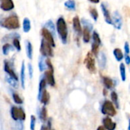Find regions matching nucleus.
Here are the masks:
<instances>
[{
	"label": "nucleus",
	"instance_id": "obj_1",
	"mask_svg": "<svg viewBox=\"0 0 130 130\" xmlns=\"http://www.w3.org/2000/svg\"><path fill=\"white\" fill-rule=\"evenodd\" d=\"M56 28L57 34L63 44H66L68 42V31L67 23L65 22L63 17H60L57 20L56 22Z\"/></svg>",
	"mask_w": 130,
	"mask_h": 130
},
{
	"label": "nucleus",
	"instance_id": "obj_2",
	"mask_svg": "<svg viewBox=\"0 0 130 130\" xmlns=\"http://www.w3.org/2000/svg\"><path fill=\"white\" fill-rule=\"evenodd\" d=\"M0 26L8 30H15L20 28L19 19L16 15H12L0 21Z\"/></svg>",
	"mask_w": 130,
	"mask_h": 130
},
{
	"label": "nucleus",
	"instance_id": "obj_3",
	"mask_svg": "<svg viewBox=\"0 0 130 130\" xmlns=\"http://www.w3.org/2000/svg\"><path fill=\"white\" fill-rule=\"evenodd\" d=\"M100 111L104 116H109V117H113L117 113L116 106L112 103V101H110L109 100H105L103 102V103L101 105Z\"/></svg>",
	"mask_w": 130,
	"mask_h": 130
},
{
	"label": "nucleus",
	"instance_id": "obj_4",
	"mask_svg": "<svg viewBox=\"0 0 130 130\" xmlns=\"http://www.w3.org/2000/svg\"><path fill=\"white\" fill-rule=\"evenodd\" d=\"M40 53H41V56L47 57V58L54 57L53 47L49 43H47L44 39H42L41 41Z\"/></svg>",
	"mask_w": 130,
	"mask_h": 130
},
{
	"label": "nucleus",
	"instance_id": "obj_5",
	"mask_svg": "<svg viewBox=\"0 0 130 130\" xmlns=\"http://www.w3.org/2000/svg\"><path fill=\"white\" fill-rule=\"evenodd\" d=\"M93 56L94 55L91 52H88L84 59V63L87 69L90 73L95 74L96 71V60Z\"/></svg>",
	"mask_w": 130,
	"mask_h": 130
},
{
	"label": "nucleus",
	"instance_id": "obj_6",
	"mask_svg": "<svg viewBox=\"0 0 130 130\" xmlns=\"http://www.w3.org/2000/svg\"><path fill=\"white\" fill-rule=\"evenodd\" d=\"M11 116L12 118L15 120L18 121L19 120L20 122L24 121L26 118V115L25 112L24 111V109L22 107H16V106H12L11 109Z\"/></svg>",
	"mask_w": 130,
	"mask_h": 130
},
{
	"label": "nucleus",
	"instance_id": "obj_7",
	"mask_svg": "<svg viewBox=\"0 0 130 130\" xmlns=\"http://www.w3.org/2000/svg\"><path fill=\"white\" fill-rule=\"evenodd\" d=\"M112 25L115 27V28L120 30L122 27V17L119 11H115L112 13Z\"/></svg>",
	"mask_w": 130,
	"mask_h": 130
},
{
	"label": "nucleus",
	"instance_id": "obj_8",
	"mask_svg": "<svg viewBox=\"0 0 130 130\" xmlns=\"http://www.w3.org/2000/svg\"><path fill=\"white\" fill-rule=\"evenodd\" d=\"M41 35L43 37V39H44L47 43H49L53 47H54L56 46L54 38V35L46 28H43L41 29Z\"/></svg>",
	"mask_w": 130,
	"mask_h": 130
},
{
	"label": "nucleus",
	"instance_id": "obj_9",
	"mask_svg": "<svg viewBox=\"0 0 130 130\" xmlns=\"http://www.w3.org/2000/svg\"><path fill=\"white\" fill-rule=\"evenodd\" d=\"M102 123L106 130H116V126H117L116 122L112 121L111 117H109V116L104 117L102 120Z\"/></svg>",
	"mask_w": 130,
	"mask_h": 130
},
{
	"label": "nucleus",
	"instance_id": "obj_10",
	"mask_svg": "<svg viewBox=\"0 0 130 130\" xmlns=\"http://www.w3.org/2000/svg\"><path fill=\"white\" fill-rule=\"evenodd\" d=\"M15 8L12 0H0V9L5 12H9Z\"/></svg>",
	"mask_w": 130,
	"mask_h": 130
},
{
	"label": "nucleus",
	"instance_id": "obj_11",
	"mask_svg": "<svg viewBox=\"0 0 130 130\" xmlns=\"http://www.w3.org/2000/svg\"><path fill=\"white\" fill-rule=\"evenodd\" d=\"M43 77H44V79L48 85H50L51 87L55 86L56 81H55V78H54V71H52L51 70H47L46 71H44V74L43 75Z\"/></svg>",
	"mask_w": 130,
	"mask_h": 130
},
{
	"label": "nucleus",
	"instance_id": "obj_12",
	"mask_svg": "<svg viewBox=\"0 0 130 130\" xmlns=\"http://www.w3.org/2000/svg\"><path fill=\"white\" fill-rule=\"evenodd\" d=\"M97 60H98V65L99 68L101 70H104L106 68L107 65V57L106 54L103 51H100L97 56Z\"/></svg>",
	"mask_w": 130,
	"mask_h": 130
},
{
	"label": "nucleus",
	"instance_id": "obj_13",
	"mask_svg": "<svg viewBox=\"0 0 130 130\" xmlns=\"http://www.w3.org/2000/svg\"><path fill=\"white\" fill-rule=\"evenodd\" d=\"M101 9H102L104 19H105V22L109 25H112V19L110 16V13H109L106 6L105 5V3L101 4Z\"/></svg>",
	"mask_w": 130,
	"mask_h": 130
},
{
	"label": "nucleus",
	"instance_id": "obj_14",
	"mask_svg": "<svg viewBox=\"0 0 130 130\" xmlns=\"http://www.w3.org/2000/svg\"><path fill=\"white\" fill-rule=\"evenodd\" d=\"M73 28L77 35H80L83 33L81 25H80V20L78 16H75L73 19Z\"/></svg>",
	"mask_w": 130,
	"mask_h": 130
},
{
	"label": "nucleus",
	"instance_id": "obj_15",
	"mask_svg": "<svg viewBox=\"0 0 130 130\" xmlns=\"http://www.w3.org/2000/svg\"><path fill=\"white\" fill-rule=\"evenodd\" d=\"M4 70H5V71L9 74V76H10L11 77H12V78H14V79H15V80H18V77H17V75L15 74V73L13 68H12V66L9 63V62H8L7 60H6L5 63H4Z\"/></svg>",
	"mask_w": 130,
	"mask_h": 130
},
{
	"label": "nucleus",
	"instance_id": "obj_16",
	"mask_svg": "<svg viewBox=\"0 0 130 130\" xmlns=\"http://www.w3.org/2000/svg\"><path fill=\"white\" fill-rule=\"evenodd\" d=\"M103 84L106 90H111L114 87L113 80L109 77H106V76L103 77Z\"/></svg>",
	"mask_w": 130,
	"mask_h": 130
},
{
	"label": "nucleus",
	"instance_id": "obj_17",
	"mask_svg": "<svg viewBox=\"0 0 130 130\" xmlns=\"http://www.w3.org/2000/svg\"><path fill=\"white\" fill-rule=\"evenodd\" d=\"M38 116H39L40 120L43 122L44 123L46 121H47V110L45 106H43L41 108V109L38 111Z\"/></svg>",
	"mask_w": 130,
	"mask_h": 130
},
{
	"label": "nucleus",
	"instance_id": "obj_18",
	"mask_svg": "<svg viewBox=\"0 0 130 130\" xmlns=\"http://www.w3.org/2000/svg\"><path fill=\"white\" fill-rule=\"evenodd\" d=\"M46 85H47V82L44 79V77H42L40 80L39 82V87H38V99L39 100L41 94L43 93V92L46 90Z\"/></svg>",
	"mask_w": 130,
	"mask_h": 130
},
{
	"label": "nucleus",
	"instance_id": "obj_19",
	"mask_svg": "<svg viewBox=\"0 0 130 130\" xmlns=\"http://www.w3.org/2000/svg\"><path fill=\"white\" fill-rule=\"evenodd\" d=\"M25 49H26V54L28 59L32 60L33 58V46L29 41H25Z\"/></svg>",
	"mask_w": 130,
	"mask_h": 130
},
{
	"label": "nucleus",
	"instance_id": "obj_20",
	"mask_svg": "<svg viewBox=\"0 0 130 130\" xmlns=\"http://www.w3.org/2000/svg\"><path fill=\"white\" fill-rule=\"evenodd\" d=\"M44 106H46V105H47L48 103H49V102H50V94H49V93L47 91V90H45L44 92H43V93L41 94V97H40V99L38 100Z\"/></svg>",
	"mask_w": 130,
	"mask_h": 130
},
{
	"label": "nucleus",
	"instance_id": "obj_21",
	"mask_svg": "<svg viewBox=\"0 0 130 130\" xmlns=\"http://www.w3.org/2000/svg\"><path fill=\"white\" fill-rule=\"evenodd\" d=\"M113 55L117 62H121L124 58V54L122 51V50L119 47H116L113 50Z\"/></svg>",
	"mask_w": 130,
	"mask_h": 130
},
{
	"label": "nucleus",
	"instance_id": "obj_22",
	"mask_svg": "<svg viewBox=\"0 0 130 130\" xmlns=\"http://www.w3.org/2000/svg\"><path fill=\"white\" fill-rule=\"evenodd\" d=\"M44 28H46L53 35L54 37L56 35V27L52 22V20H48L45 24H44Z\"/></svg>",
	"mask_w": 130,
	"mask_h": 130
},
{
	"label": "nucleus",
	"instance_id": "obj_23",
	"mask_svg": "<svg viewBox=\"0 0 130 130\" xmlns=\"http://www.w3.org/2000/svg\"><path fill=\"white\" fill-rule=\"evenodd\" d=\"M20 78H21V84L22 87L25 89V64L23 61L22 63V68H21V73H20Z\"/></svg>",
	"mask_w": 130,
	"mask_h": 130
},
{
	"label": "nucleus",
	"instance_id": "obj_24",
	"mask_svg": "<svg viewBox=\"0 0 130 130\" xmlns=\"http://www.w3.org/2000/svg\"><path fill=\"white\" fill-rule=\"evenodd\" d=\"M110 97H111V101L112 103L114 104V106H116V108H117L118 109H119L120 106H119V96L117 94V93L116 91H112L110 93Z\"/></svg>",
	"mask_w": 130,
	"mask_h": 130
},
{
	"label": "nucleus",
	"instance_id": "obj_25",
	"mask_svg": "<svg viewBox=\"0 0 130 130\" xmlns=\"http://www.w3.org/2000/svg\"><path fill=\"white\" fill-rule=\"evenodd\" d=\"M38 68L39 71L41 72H44L46 71L47 68V64H46V59H44V57L41 56L39 57V60H38Z\"/></svg>",
	"mask_w": 130,
	"mask_h": 130
},
{
	"label": "nucleus",
	"instance_id": "obj_26",
	"mask_svg": "<svg viewBox=\"0 0 130 130\" xmlns=\"http://www.w3.org/2000/svg\"><path fill=\"white\" fill-rule=\"evenodd\" d=\"M119 73H120L121 80L125 82L126 80V69H125V64L124 63H120L119 64Z\"/></svg>",
	"mask_w": 130,
	"mask_h": 130
},
{
	"label": "nucleus",
	"instance_id": "obj_27",
	"mask_svg": "<svg viewBox=\"0 0 130 130\" xmlns=\"http://www.w3.org/2000/svg\"><path fill=\"white\" fill-rule=\"evenodd\" d=\"M22 27H23V31L25 33H28L30 31L31 25V22L28 18H25L23 19V23H22Z\"/></svg>",
	"mask_w": 130,
	"mask_h": 130
},
{
	"label": "nucleus",
	"instance_id": "obj_28",
	"mask_svg": "<svg viewBox=\"0 0 130 130\" xmlns=\"http://www.w3.org/2000/svg\"><path fill=\"white\" fill-rule=\"evenodd\" d=\"M83 41L84 43H89L90 41V31L88 28H84L83 30Z\"/></svg>",
	"mask_w": 130,
	"mask_h": 130
},
{
	"label": "nucleus",
	"instance_id": "obj_29",
	"mask_svg": "<svg viewBox=\"0 0 130 130\" xmlns=\"http://www.w3.org/2000/svg\"><path fill=\"white\" fill-rule=\"evenodd\" d=\"M64 6L68 9L74 11L76 9V3L74 0H68L64 3Z\"/></svg>",
	"mask_w": 130,
	"mask_h": 130
},
{
	"label": "nucleus",
	"instance_id": "obj_30",
	"mask_svg": "<svg viewBox=\"0 0 130 130\" xmlns=\"http://www.w3.org/2000/svg\"><path fill=\"white\" fill-rule=\"evenodd\" d=\"M6 80L7 81V83H9L12 87H15V88H17L18 86H19V84H18V80L11 77L10 76H6Z\"/></svg>",
	"mask_w": 130,
	"mask_h": 130
},
{
	"label": "nucleus",
	"instance_id": "obj_31",
	"mask_svg": "<svg viewBox=\"0 0 130 130\" xmlns=\"http://www.w3.org/2000/svg\"><path fill=\"white\" fill-rule=\"evenodd\" d=\"M81 22H82V24L84 25V28H88L90 31L93 30V24L90 22V20L86 19H81Z\"/></svg>",
	"mask_w": 130,
	"mask_h": 130
},
{
	"label": "nucleus",
	"instance_id": "obj_32",
	"mask_svg": "<svg viewBox=\"0 0 130 130\" xmlns=\"http://www.w3.org/2000/svg\"><path fill=\"white\" fill-rule=\"evenodd\" d=\"M92 38H93V43L97 44H99L100 46L101 45L102 41H101L100 37L99 34H98L96 31H94L93 32V37H92Z\"/></svg>",
	"mask_w": 130,
	"mask_h": 130
},
{
	"label": "nucleus",
	"instance_id": "obj_33",
	"mask_svg": "<svg viewBox=\"0 0 130 130\" xmlns=\"http://www.w3.org/2000/svg\"><path fill=\"white\" fill-rule=\"evenodd\" d=\"M99 49H100V45L97 44H95V43L92 42V45H91V53L94 56H96V57L98 56V54L100 53L99 52Z\"/></svg>",
	"mask_w": 130,
	"mask_h": 130
},
{
	"label": "nucleus",
	"instance_id": "obj_34",
	"mask_svg": "<svg viewBox=\"0 0 130 130\" xmlns=\"http://www.w3.org/2000/svg\"><path fill=\"white\" fill-rule=\"evenodd\" d=\"M10 51H14L13 47L10 44H6L3 46V53L5 55H8Z\"/></svg>",
	"mask_w": 130,
	"mask_h": 130
},
{
	"label": "nucleus",
	"instance_id": "obj_35",
	"mask_svg": "<svg viewBox=\"0 0 130 130\" xmlns=\"http://www.w3.org/2000/svg\"><path fill=\"white\" fill-rule=\"evenodd\" d=\"M90 14L91 15V17L93 18V19L96 22L98 19L99 15L97 12V10L95 8H90Z\"/></svg>",
	"mask_w": 130,
	"mask_h": 130
},
{
	"label": "nucleus",
	"instance_id": "obj_36",
	"mask_svg": "<svg viewBox=\"0 0 130 130\" xmlns=\"http://www.w3.org/2000/svg\"><path fill=\"white\" fill-rule=\"evenodd\" d=\"M12 98H13L14 102H15L16 104L21 105V104L23 103V100H22V99L19 96V94H17V93H12Z\"/></svg>",
	"mask_w": 130,
	"mask_h": 130
},
{
	"label": "nucleus",
	"instance_id": "obj_37",
	"mask_svg": "<svg viewBox=\"0 0 130 130\" xmlns=\"http://www.w3.org/2000/svg\"><path fill=\"white\" fill-rule=\"evenodd\" d=\"M12 44H13L14 47H15L18 51H21V44H20L19 38H15V39H13Z\"/></svg>",
	"mask_w": 130,
	"mask_h": 130
},
{
	"label": "nucleus",
	"instance_id": "obj_38",
	"mask_svg": "<svg viewBox=\"0 0 130 130\" xmlns=\"http://www.w3.org/2000/svg\"><path fill=\"white\" fill-rule=\"evenodd\" d=\"M35 125H36V118L35 116H31V122H30V129L35 130Z\"/></svg>",
	"mask_w": 130,
	"mask_h": 130
},
{
	"label": "nucleus",
	"instance_id": "obj_39",
	"mask_svg": "<svg viewBox=\"0 0 130 130\" xmlns=\"http://www.w3.org/2000/svg\"><path fill=\"white\" fill-rule=\"evenodd\" d=\"M46 64H47V68L48 70H51L52 71H54V67H53V64L51 61L50 58H46Z\"/></svg>",
	"mask_w": 130,
	"mask_h": 130
},
{
	"label": "nucleus",
	"instance_id": "obj_40",
	"mask_svg": "<svg viewBox=\"0 0 130 130\" xmlns=\"http://www.w3.org/2000/svg\"><path fill=\"white\" fill-rule=\"evenodd\" d=\"M28 74H29V77L32 78L33 77V73H34V70H33V66L31 63H28Z\"/></svg>",
	"mask_w": 130,
	"mask_h": 130
},
{
	"label": "nucleus",
	"instance_id": "obj_41",
	"mask_svg": "<svg viewBox=\"0 0 130 130\" xmlns=\"http://www.w3.org/2000/svg\"><path fill=\"white\" fill-rule=\"evenodd\" d=\"M124 52H125V54L129 55V53H130V47H129V44H128L127 41L125 42V44H124Z\"/></svg>",
	"mask_w": 130,
	"mask_h": 130
},
{
	"label": "nucleus",
	"instance_id": "obj_42",
	"mask_svg": "<svg viewBox=\"0 0 130 130\" xmlns=\"http://www.w3.org/2000/svg\"><path fill=\"white\" fill-rule=\"evenodd\" d=\"M124 60L125 63L127 65H130V55L128 54H124Z\"/></svg>",
	"mask_w": 130,
	"mask_h": 130
},
{
	"label": "nucleus",
	"instance_id": "obj_43",
	"mask_svg": "<svg viewBox=\"0 0 130 130\" xmlns=\"http://www.w3.org/2000/svg\"><path fill=\"white\" fill-rule=\"evenodd\" d=\"M88 1L92 3H95V4H97L100 3V0H88Z\"/></svg>",
	"mask_w": 130,
	"mask_h": 130
},
{
	"label": "nucleus",
	"instance_id": "obj_44",
	"mask_svg": "<svg viewBox=\"0 0 130 130\" xmlns=\"http://www.w3.org/2000/svg\"><path fill=\"white\" fill-rule=\"evenodd\" d=\"M96 130H106V129L104 128V126H103V125H99V126L97 127Z\"/></svg>",
	"mask_w": 130,
	"mask_h": 130
},
{
	"label": "nucleus",
	"instance_id": "obj_45",
	"mask_svg": "<svg viewBox=\"0 0 130 130\" xmlns=\"http://www.w3.org/2000/svg\"><path fill=\"white\" fill-rule=\"evenodd\" d=\"M127 130H130V119H128V128Z\"/></svg>",
	"mask_w": 130,
	"mask_h": 130
},
{
	"label": "nucleus",
	"instance_id": "obj_46",
	"mask_svg": "<svg viewBox=\"0 0 130 130\" xmlns=\"http://www.w3.org/2000/svg\"><path fill=\"white\" fill-rule=\"evenodd\" d=\"M52 130H54V129H52Z\"/></svg>",
	"mask_w": 130,
	"mask_h": 130
}]
</instances>
